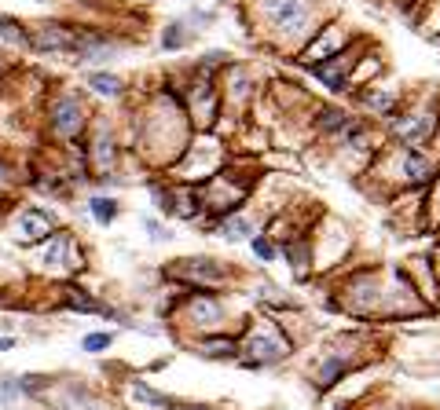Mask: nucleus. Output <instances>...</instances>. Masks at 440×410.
Returning <instances> with one entry per match:
<instances>
[{
	"label": "nucleus",
	"mask_w": 440,
	"mask_h": 410,
	"mask_svg": "<svg viewBox=\"0 0 440 410\" xmlns=\"http://www.w3.org/2000/svg\"><path fill=\"white\" fill-rule=\"evenodd\" d=\"M0 176H4V169H0Z\"/></svg>",
	"instance_id": "nucleus-10"
},
{
	"label": "nucleus",
	"mask_w": 440,
	"mask_h": 410,
	"mask_svg": "<svg viewBox=\"0 0 440 410\" xmlns=\"http://www.w3.org/2000/svg\"><path fill=\"white\" fill-rule=\"evenodd\" d=\"M22 224H26V235L33 238V235H41V231H48V216H41V213H26V220H22Z\"/></svg>",
	"instance_id": "nucleus-5"
},
{
	"label": "nucleus",
	"mask_w": 440,
	"mask_h": 410,
	"mask_svg": "<svg viewBox=\"0 0 440 410\" xmlns=\"http://www.w3.org/2000/svg\"><path fill=\"white\" fill-rule=\"evenodd\" d=\"M92 88H99V92L114 96V92L121 88V81H118V77H110V73H92Z\"/></svg>",
	"instance_id": "nucleus-4"
},
{
	"label": "nucleus",
	"mask_w": 440,
	"mask_h": 410,
	"mask_svg": "<svg viewBox=\"0 0 440 410\" xmlns=\"http://www.w3.org/2000/svg\"><path fill=\"white\" fill-rule=\"evenodd\" d=\"M56 128L59 132H74L77 128V107L74 102H59L56 107Z\"/></svg>",
	"instance_id": "nucleus-2"
},
{
	"label": "nucleus",
	"mask_w": 440,
	"mask_h": 410,
	"mask_svg": "<svg viewBox=\"0 0 440 410\" xmlns=\"http://www.w3.org/2000/svg\"><path fill=\"white\" fill-rule=\"evenodd\" d=\"M276 22L282 30H301L305 26V4L301 0H276Z\"/></svg>",
	"instance_id": "nucleus-1"
},
{
	"label": "nucleus",
	"mask_w": 440,
	"mask_h": 410,
	"mask_svg": "<svg viewBox=\"0 0 440 410\" xmlns=\"http://www.w3.org/2000/svg\"><path fill=\"white\" fill-rule=\"evenodd\" d=\"M253 249H257V256H261V260H271V246L264 238H253Z\"/></svg>",
	"instance_id": "nucleus-7"
},
{
	"label": "nucleus",
	"mask_w": 440,
	"mask_h": 410,
	"mask_svg": "<svg viewBox=\"0 0 440 410\" xmlns=\"http://www.w3.org/2000/svg\"><path fill=\"white\" fill-rule=\"evenodd\" d=\"M228 235H231V238H242V235H246V224H239V220L228 224Z\"/></svg>",
	"instance_id": "nucleus-8"
},
{
	"label": "nucleus",
	"mask_w": 440,
	"mask_h": 410,
	"mask_svg": "<svg viewBox=\"0 0 440 410\" xmlns=\"http://www.w3.org/2000/svg\"><path fill=\"white\" fill-rule=\"evenodd\" d=\"M92 213H96V220H99V224H110V220H114V213H118V205H114L110 198H92Z\"/></svg>",
	"instance_id": "nucleus-3"
},
{
	"label": "nucleus",
	"mask_w": 440,
	"mask_h": 410,
	"mask_svg": "<svg viewBox=\"0 0 440 410\" xmlns=\"http://www.w3.org/2000/svg\"><path fill=\"white\" fill-rule=\"evenodd\" d=\"M110 344V333H88L85 337V352H103Z\"/></svg>",
	"instance_id": "nucleus-6"
},
{
	"label": "nucleus",
	"mask_w": 440,
	"mask_h": 410,
	"mask_svg": "<svg viewBox=\"0 0 440 410\" xmlns=\"http://www.w3.org/2000/svg\"><path fill=\"white\" fill-rule=\"evenodd\" d=\"M11 344H15V341H11V337H0V352H8V348H11Z\"/></svg>",
	"instance_id": "nucleus-9"
}]
</instances>
